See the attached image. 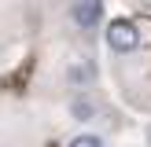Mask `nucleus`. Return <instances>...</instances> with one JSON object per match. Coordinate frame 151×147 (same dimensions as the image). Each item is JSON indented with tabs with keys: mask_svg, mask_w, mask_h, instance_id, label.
I'll list each match as a JSON object with an SVG mask.
<instances>
[{
	"mask_svg": "<svg viewBox=\"0 0 151 147\" xmlns=\"http://www.w3.org/2000/svg\"><path fill=\"white\" fill-rule=\"evenodd\" d=\"M103 37H107V48H111V51H133V48L140 44V29L133 26L129 19H114Z\"/></svg>",
	"mask_w": 151,
	"mask_h": 147,
	"instance_id": "f257e3e1",
	"label": "nucleus"
},
{
	"mask_svg": "<svg viewBox=\"0 0 151 147\" xmlns=\"http://www.w3.org/2000/svg\"><path fill=\"white\" fill-rule=\"evenodd\" d=\"M70 19L81 29H96L103 19V0H74L70 4Z\"/></svg>",
	"mask_w": 151,
	"mask_h": 147,
	"instance_id": "f03ea898",
	"label": "nucleus"
},
{
	"mask_svg": "<svg viewBox=\"0 0 151 147\" xmlns=\"http://www.w3.org/2000/svg\"><path fill=\"white\" fill-rule=\"evenodd\" d=\"M70 114L78 118V121H88V118L96 114V107H92V103H88V99H81V96H78V99L70 103Z\"/></svg>",
	"mask_w": 151,
	"mask_h": 147,
	"instance_id": "7ed1b4c3",
	"label": "nucleus"
},
{
	"mask_svg": "<svg viewBox=\"0 0 151 147\" xmlns=\"http://www.w3.org/2000/svg\"><path fill=\"white\" fill-rule=\"evenodd\" d=\"M70 147H103V140H100V136H92V132H81V136H74V140H70Z\"/></svg>",
	"mask_w": 151,
	"mask_h": 147,
	"instance_id": "20e7f679",
	"label": "nucleus"
}]
</instances>
